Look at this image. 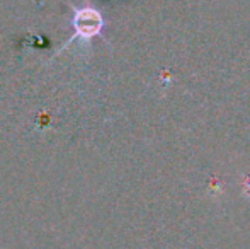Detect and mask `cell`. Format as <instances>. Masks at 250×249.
<instances>
[{"mask_svg":"<svg viewBox=\"0 0 250 249\" xmlns=\"http://www.w3.org/2000/svg\"><path fill=\"white\" fill-rule=\"evenodd\" d=\"M79 26H80V29H83V31L87 29V33H94V31L99 27V19H97V16L94 12L82 14L79 19Z\"/></svg>","mask_w":250,"mask_h":249,"instance_id":"6da1fadb","label":"cell"}]
</instances>
